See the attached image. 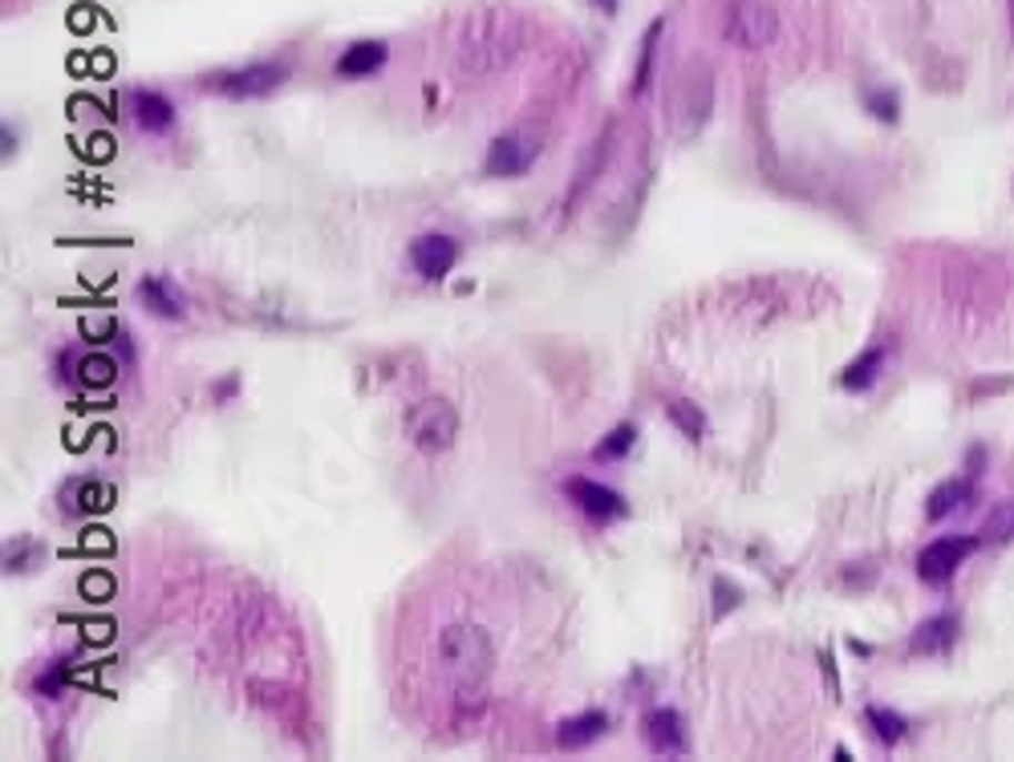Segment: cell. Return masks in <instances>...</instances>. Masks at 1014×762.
I'll return each instance as SVG.
<instances>
[{
  "instance_id": "6da1fadb",
  "label": "cell",
  "mask_w": 1014,
  "mask_h": 762,
  "mask_svg": "<svg viewBox=\"0 0 1014 762\" xmlns=\"http://www.w3.org/2000/svg\"><path fill=\"white\" fill-rule=\"evenodd\" d=\"M435 666L450 693L459 698H484V685L496 669V641L484 624L450 621L435 637Z\"/></svg>"
},
{
  "instance_id": "7a4b0ae2",
  "label": "cell",
  "mask_w": 1014,
  "mask_h": 762,
  "mask_svg": "<svg viewBox=\"0 0 1014 762\" xmlns=\"http://www.w3.org/2000/svg\"><path fill=\"white\" fill-rule=\"evenodd\" d=\"M519 49H524V21L516 12H475L459 37V70L471 78H487L511 65Z\"/></svg>"
},
{
  "instance_id": "3957f363",
  "label": "cell",
  "mask_w": 1014,
  "mask_h": 762,
  "mask_svg": "<svg viewBox=\"0 0 1014 762\" xmlns=\"http://www.w3.org/2000/svg\"><path fill=\"white\" fill-rule=\"evenodd\" d=\"M710 110H714V73L707 61H690L682 70V78L670 90V126L673 139L690 142L702 134Z\"/></svg>"
},
{
  "instance_id": "277c9868",
  "label": "cell",
  "mask_w": 1014,
  "mask_h": 762,
  "mask_svg": "<svg viewBox=\"0 0 1014 762\" xmlns=\"http://www.w3.org/2000/svg\"><path fill=\"white\" fill-rule=\"evenodd\" d=\"M406 435L423 455H443L459 438V410L447 398H423L406 410Z\"/></svg>"
},
{
  "instance_id": "5b68a950",
  "label": "cell",
  "mask_w": 1014,
  "mask_h": 762,
  "mask_svg": "<svg viewBox=\"0 0 1014 762\" xmlns=\"http://www.w3.org/2000/svg\"><path fill=\"white\" fill-rule=\"evenodd\" d=\"M284 65H276V61H252V65H244V70H227V73H215V78H207V90H215V94L232 98V102H256V98H268L276 94L284 85Z\"/></svg>"
},
{
  "instance_id": "8992f818",
  "label": "cell",
  "mask_w": 1014,
  "mask_h": 762,
  "mask_svg": "<svg viewBox=\"0 0 1014 762\" xmlns=\"http://www.w3.org/2000/svg\"><path fill=\"white\" fill-rule=\"evenodd\" d=\"M727 41H734L739 49H767L775 45L779 37V17L767 9L763 0H734L722 21Z\"/></svg>"
},
{
  "instance_id": "52a82bcc",
  "label": "cell",
  "mask_w": 1014,
  "mask_h": 762,
  "mask_svg": "<svg viewBox=\"0 0 1014 762\" xmlns=\"http://www.w3.org/2000/svg\"><path fill=\"white\" fill-rule=\"evenodd\" d=\"M978 540L974 536H945V540H933L930 548L917 556V576L925 585H950L954 572L974 556Z\"/></svg>"
},
{
  "instance_id": "ba28073f",
  "label": "cell",
  "mask_w": 1014,
  "mask_h": 762,
  "mask_svg": "<svg viewBox=\"0 0 1014 762\" xmlns=\"http://www.w3.org/2000/svg\"><path fill=\"white\" fill-rule=\"evenodd\" d=\"M536 154H540L536 134H499V139L491 142L487 159H484V175L519 179L531 163H536Z\"/></svg>"
},
{
  "instance_id": "9c48e42d",
  "label": "cell",
  "mask_w": 1014,
  "mask_h": 762,
  "mask_svg": "<svg viewBox=\"0 0 1014 762\" xmlns=\"http://www.w3.org/2000/svg\"><path fill=\"white\" fill-rule=\"evenodd\" d=\"M565 495L592 519V524H614V519L629 516V504L614 491V487H601V482L585 479V475H572V479L565 482Z\"/></svg>"
},
{
  "instance_id": "30bf717a",
  "label": "cell",
  "mask_w": 1014,
  "mask_h": 762,
  "mask_svg": "<svg viewBox=\"0 0 1014 762\" xmlns=\"http://www.w3.org/2000/svg\"><path fill=\"white\" fill-rule=\"evenodd\" d=\"M641 742H646L653 754H666V759H678V754L690 751L686 722L673 705H653V710L641 718Z\"/></svg>"
},
{
  "instance_id": "8fae6325",
  "label": "cell",
  "mask_w": 1014,
  "mask_h": 762,
  "mask_svg": "<svg viewBox=\"0 0 1014 762\" xmlns=\"http://www.w3.org/2000/svg\"><path fill=\"white\" fill-rule=\"evenodd\" d=\"M459 256H463L459 240H455V235H443V232H426L410 244V264L423 281H443V276L459 264Z\"/></svg>"
},
{
  "instance_id": "7c38bea8",
  "label": "cell",
  "mask_w": 1014,
  "mask_h": 762,
  "mask_svg": "<svg viewBox=\"0 0 1014 762\" xmlns=\"http://www.w3.org/2000/svg\"><path fill=\"white\" fill-rule=\"evenodd\" d=\"M139 301L142 308L159 321H179L183 317V293L166 276H142L139 281Z\"/></svg>"
},
{
  "instance_id": "4fadbf2b",
  "label": "cell",
  "mask_w": 1014,
  "mask_h": 762,
  "mask_svg": "<svg viewBox=\"0 0 1014 762\" xmlns=\"http://www.w3.org/2000/svg\"><path fill=\"white\" fill-rule=\"evenodd\" d=\"M605 730H609V714L605 710H585V714H572L556 727V742L565 751H585V746H592V742L601 739Z\"/></svg>"
},
{
  "instance_id": "5bb4252c",
  "label": "cell",
  "mask_w": 1014,
  "mask_h": 762,
  "mask_svg": "<svg viewBox=\"0 0 1014 762\" xmlns=\"http://www.w3.org/2000/svg\"><path fill=\"white\" fill-rule=\"evenodd\" d=\"M130 106H134V122H139L146 134H166L175 126V106L171 98L159 94V90H134L130 94Z\"/></svg>"
},
{
  "instance_id": "9a60e30c",
  "label": "cell",
  "mask_w": 1014,
  "mask_h": 762,
  "mask_svg": "<svg viewBox=\"0 0 1014 762\" xmlns=\"http://www.w3.org/2000/svg\"><path fill=\"white\" fill-rule=\"evenodd\" d=\"M382 65H386V45H382V41H354V45L337 58V78H349V82H354V78L378 73Z\"/></svg>"
},
{
  "instance_id": "2e32d148",
  "label": "cell",
  "mask_w": 1014,
  "mask_h": 762,
  "mask_svg": "<svg viewBox=\"0 0 1014 762\" xmlns=\"http://www.w3.org/2000/svg\"><path fill=\"white\" fill-rule=\"evenodd\" d=\"M957 641V617H933L913 633V653H950Z\"/></svg>"
},
{
  "instance_id": "e0dca14e",
  "label": "cell",
  "mask_w": 1014,
  "mask_h": 762,
  "mask_svg": "<svg viewBox=\"0 0 1014 762\" xmlns=\"http://www.w3.org/2000/svg\"><path fill=\"white\" fill-rule=\"evenodd\" d=\"M881 365H885V349H864L856 362L840 374V386L849 389V394H861V389H869L881 377Z\"/></svg>"
},
{
  "instance_id": "ac0fdd59",
  "label": "cell",
  "mask_w": 1014,
  "mask_h": 762,
  "mask_svg": "<svg viewBox=\"0 0 1014 762\" xmlns=\"http://www.w3.org/2000/svg\"><path fill=\"white\" fill-rule=\"evenodd\" d=\"M666 33V21H653L641 37V58H637V73H633V94L641 98L653 82V61H658V41Z\"/></svg>"
},
{
  "instance_id": "d6986e66",
  "label": "cell",
  "mask_w": 1014,
  "mask_h": 762,
  "mask_svg": "<svg viewBox=\"0 0 1014 762\" xmlns=\"http://www.w3.org/2000/svg\"><path fill=\"white\" fill-rule=\"evenodd\" d=\"M970 495H974V487H970L966 479L942 482V487L930 495V504H925V516H930V519H945L950 511H957V507L966 504Z\"/></svg>"
},
{
  "instance_id": "ffe728a7",
  "label": "cell",
  "mask_w": 1014,
  "mask_h": 762,
  "mask_svg": "<svg viewBox=\"0 0 1014 762\" xmlns=\"http://www.w3.org/2000/svg\"><path fill=\"white\" fill-rule=\"evenodd\" d=\"M666 418H670L678 430H682L690 443H698L702 438V430H707V414L698 410V402H686V398H678V402H670L666 406Z\"/></svg>"
},
{
  "instance_id": "44dd1931",
  "label": "cell",
  "mask_w": 1014,
  "mask_h": 762,
  "mask_svg": "<svg viewBox=\"0 0 1014 762\" xmlns=\"http://www.w3.org/2000/svg\"><path fill=\"white\" fill-rule=\"evenodd\" d=\"M633 443H637V426L633 423H621V426H614V430H609V438H601V443H597L592 458H597V463H617V458H626L629 450H633Z\"/></svg>"
},
{
  "instance_id": "7402d4cb",
  "label": "cell",
  "mask_w": 1014,
  "mask_h": 762,
  "mask_svg": "<svg viewBox=\"0 0 1014 762\" xmlns=\"http://www.w3.org/2000/svg\"><path fill=\"white\" fill-rule=\"evenodd\" d=\"M864 718H869L873 734L885 742V746H893V742L905 739V718L893 714V710H885V705H869V710H864Z\"/></svg>"
},
{
  "instance_id": "603a6c76",
  "label": "cell",
  "mask_w": 1014,
  "mask_h": 762,
  "mask_svg": "<svg viewBox=\"0 0 1014 762\" xmlns=\"http://www.w3.org/2000/svg\"><path fill=\"white\" fill-rule=\"evenodd\" d=\"M114 374H119V362H110V357H85L82 362V386H110Z\"/></svg>"
},
{
  "instance_id": "cb8c5ba5",
  "label": "cell",
  "mask_w": 1014,
  "mask_h": 762,
  "mask_svg": "<svg viewBox=\"0 0 1014 762\" xmlns=\"http://www.w3.org/2000/svg\"><path fill=\"white\" fill-rule=\"evenodd\" d=\"M986 531H991L994 540H1011V536H1014V504L1003 507V511L991 519V528H986Z\"/></svg>"
},
{
  "instance_id": "d4e9b609",
  "label": "cell",
  "mask_w": 1014,
  "mask_h": 762,
  "mask_svg": "<svg viewBox=\"0 0 1014 762\" xmlns=\"http://www.w3.org/2000/svg\"><path fill=\"white\" fill-rule=\"evenodd\" d=\"M869 106L881 122H896V98L893 94H869Z\"/></svg>"
},
{
  "instance_id": "484cf974",
  "label": "cell",
  "mask_w": 1014,
  "mask_h": 762,
  "mask_svg": "<svg viewBox=\"0 0 1014 762\" xmlns=\"http://www.w3.org/2000/svg\"><path fill=\"white\" fill-rule=\"evenodd\" d=\"M82 333H90V341H110L114 333H122L119 321H82Z\"/></svg>"
},
{
  "instance_id": "4316f807",
  "label": "cell",
  "mask_w": 1014,
  "mask_h": 762,
  "mask_svg": "<svg viewBox=\"0 0 1014 762\" xmlns=\"http://www.w3.org/2000/svg\"><path fill=\"white\" fill-rule=\"evenodd\" d=\"M90 142H94V146H90V154H94V159H107V154L114 151V146H110V139H107V134H94V139H90Z\"/></svg>"
},
{
  "instance_id": "83f0119b",
  "label": "cell",
  "mask_w": 1014,
  "mask_h": 762,
  "mask_svg": "<svg viewBox=\"0 0 1014 762\" xmlns=\"http://www.w3.org/2000/svg\"><path fill=\"white\" fill-rule=\"evenodd\" d=\"M592 9H601L605 17H614V12L621 9V0H592Z\"/></svg>"
}]
</instances>
